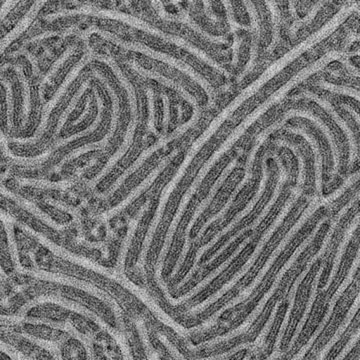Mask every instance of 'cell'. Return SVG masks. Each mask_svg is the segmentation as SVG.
Wrapping results in <instances>:
<instances>
[{
	"label": "cell",
	"mask_w": 360,
	"mask_h": 360,
	"mask_svg": "<svg viewBox=\"0 0 360 360\" xmlns=\"http://www.w3.org/2000/svg\"><path fill=\"white\" fill-rule=\"evenodd\" d=\"M92 113V104H91V98L87 99V103L85 104V108L84 111H82V115L78 116L77 120H75L71 125L73 127H77V125L82 124V123L85 122V120L89 117V115H91Z\"/></svg>",
	"instance_id": "d6986e66"
},
{
	"label": "cell",
	"mask_w": 360,
	"mask_h": 360,
	"mask_svg": "<svg viewBox=\"0 0 360 360\" xmlns=\"http://www.w3.org/2000/svg\"><path fill=\"white\" fill-rule=\"evenodd\" d=\"M96 56H97L94 53V51H87L86 53L82 56V58L78 61L77 65L70 71L68 77H66L65 79L63 80V84H61L60 86L58 87V89L56 90L54 96L51 97V101L45 104L44 110H42L41 120H40L39 125V127H37L34 136L28 137V139H13L11 141L14 142V143L22 144V146H25V144H34L35 142L39 141L40 137H41L42 134H44L47 125H49V118H51L52 110L56 108L59 101H60L61 98L65 96L66 91L70 89L72 82L77 79L79 73L82 72V70H84V66L89 65V63H91L94 58L96 59Z\"/></svg>",
	"instance_id": "3957f363"
},
{
	"label": "cell",
	"mask_w": 360,
	"mask_h": 360,
	"mask_svg": "<svg viewBox=\"0 0 360 360\" xmlns=\"http://www.w3.org/2000/svg\"><path fill=\"white\" fill-rule=\"evenodd\" d=\"M13 68L16 77L20 80L21 97H22V111H21L22 120L21 122H22V127H25L28 122V118H30V111H32V92H30V82L20 65H14Z\"/></svg>",
	"instance_id": "8fae6325"
},
{
	"label": "cell",
	"mask_w": 360,
	"mask_h": 360,
	"mask_svg": "<svg viewBox=\"0 0 360 360\" xmlns=\"http://www.w3.org/2000/svg\"><path fill=\"white\" fill-rule=\"evenodd\" d=\"M94 94H96L97 106L96 120H94V122H92L87 129L82 130V131L77 132V134L70 135V136L66 137V139H63V141H58V144H56V148H63V146H68V143H71L72 141H77V139H84L85 136H89L90 134H94V132L98 129L99 125H101V122H103L105 108H104L103 98H101L98 91L94 90Z\"/></svg>",
	"instance_id": "30bf717a"
},
{
	"label": "cell",
	"mask_w": 360,
	"mask_h": 360,
	"mask_svg": "<svg viewBox=\"0 0 360 360\" xmlns=\"http://www.w3.org/2000/svg\"><path fill=\"white\" fill-rule=\"evenodd\" d=\"M1 193L2 195L6 196L7 198H11V200L15 201V202L18 203V205H20L23 210H25L26 212H30V214L33 215V217L39 219L40 221L44 222V224L46 225H49L51 229H56V231H65L66 227L65 225L58 224V222L52 220L51 217H49V215L47 214V213L42 212V210H40L39 207H37V206L35 205L32 201L25 200V198H22V196L18 195V194L8 191V189L4 186V184H2L1 186Z\"/></svg>",
	"instance_id": "9c48e42d"
},
{
	"label": "cell",
	"mask_w": 360,
	"mask_h": 360,
	"mask_svg": "<svg viewBox=\"0 0 360 360\" xmlns=\"http://www.w3.org/2000/svg\"><path fill=\"white\" fill-rule=\"evenodd\" d=\"M44 303L60 305V307H65L66 309L77 312V314L82 315V316L91 319L92 321L96 322L97 326L103 329L104 331H106V333L110 330V326H108L103 319H99L91 310L85 309L82 305L73 302L72 300H68L65 296L56 295V293L54 295L37 296L34 300H30V302H26L25 305H22L21 309L18 310V314H25L26 312L30 311L33 307H37V305L44 304Z\"/></svg>",
	"instance_id": "277c9868"
},
{
	"label": "cell",
	"mask_w": 360,
	"mask_h": 360,
	"mask_svg": "<svg viewBox=\"0 0 360 360\" xmlns=\"http://www.w3.org/2000/svg\"><path fill=\"white\" fill-rule=\"evenodd\" d=\"M92 33H96L99 37H103V39L112 42V44L120 46V49H125V51L139 52V53L148 56V58L155 59V60L165 63V65L169 66V68H174V70H179V72L187 75V77L193 79L195 84L200 85L201 89L205 90V94H207L210 101H212V99L214 98V87L212 86V84H210L200 72H198L195 68L189 65L186 61L180 60V59L174 58V56L165 53V52L155 51V49H151V47L148 46V45L141 44V42L127 41V40H123L116 37L113 33L108 32V30H99V28L96 27V26L89 27L86 32H84V39H86Z\"/></svg>",
	"instance_id": "6da1fadb"
},
{
	"label": "cell",
	"mask_w": 360,
	"mask_h": 360,
	"mask_svg": "<svg viewBox=\"0 0 360 360\" xmlns=\"http://www.w3.org/2000/svg\"><path fill=\"white\" fill-rule=\"evenodd\" d=\"M241 1L243 2L245 8L248 9V14H250L251 32H252V34L253 37H255V40L258 41L260 35V21L257 8H255L252 0H241Z\"/></svg>",
	"instance_id": "2e32d148"
},
{
	"label": "cell",
	"mask_w": 360,
	"mask_h": 360,
	"mask_svg": "<svg viewBox=\"0 0 360 360\" xmlns=\"http://www.w3.org/2000/svg\"><path fill=\"white\" fill-rule=\"evenodd\" d=\"M56 35H58V32H46L41 33V34H37L35 35V37H32L30 40H28L27 42H37L40 41V40H44L46 39H49V37H56Z\"/></svg>",
	"instance_id": "44dd1931"
},
{
	"label": "cell",
	"mask_w": 360,
	"mask_h": 360,
	"mask_svg": "<svg viewBox=\"0 0 360 360\" xmlns=\"http://www.w3.org/2000/svg\"><path fill=\"white\" fill-rule=\"evenodd\" d=\"M148 127L153 134L158 135V129H156V108L155 92L151 89H148Z\"/></svg>",
	"instance_id": "e0dca14e"
},
{
	"label": "cell",
	"mask_w": 360,
	"mask_h": 360,
	"mask_svg": "<svg viewBox=\"0 0 360 360\" xmlns=\"http://www.w3.org/2000/svg\"><path fill=\"white\" fill-rule=\"evenodd\" d=\"M18 184L20 186H30L37 189H58V191H65L68 187L72 186V180H63V181H49L45 179H18Z\"/></svg>",
	"instance_id": "5bb4252c"
},
{
	"label": "cell",
	"mask_w": 360,
	"mask_h": 360,
	"mask_svg": "<svg viewBox=\"0 0 360 360\" xmlns=\"http://www.w3.org/2000/svg\"><path fill=\"white\" fill-rule=\"evenodd\" d=\"M80 15L94 16V18H103V20L120 21V22L124 23V25L131 26V27L136 28V30H141V32L165 40V41L167 40V33L158 30L155 26L149 25L141 18H135V16L129 15L127 13H120V11L98 8L96 6H84L78 7L77 9H65V11L49 14L45 20L52 21L60 18H73V16Z\"/></svg>",
	"instance_id": "7a4b0ae2"
},
{
	"label": "cell",
	"mask_w": 360,
	"mask_h": 360,
	"mask_svg": "<svg viewBox=\"0 0 360 360\" xmlns=\"http://www.w3.org/2000/svg\"><path fill=\"white\" fill-rule=\"evenodd\" d=\"M75 51H77V46H75V45H71V46L68 47V49L56 59V63L52 65L51 70L46 73V75H45L44 79H42L41 84H40V97H44L42 96H44V87L51 84L54 77H58L59 71H60L61 68L68 63V59L73 56Z\"/></svg>",
	"instance_id": "7c38bea8"
},
{
	"label": "cell",
	"mask_w": 360,
	"mask_h": 360,
	"mask_svg": "<svg viewBox=\"0 0 360 360\" xmlns=\"http://www.w3.org/2000/svg\"><path fill=\"white\" fill-rule=\"evenodd\" d=\"M162 103H163V118H162V129L163 135L168 134V129H169L170 122H172V101L167 94H162Z\"/></svg>",
	"instance_id": "ac0fdd59"
},
{
	"label": "cell",
	"mask_w": 360,
	"mask_h": 360,
	"mask_svg": "<svg viewBox=\"0 0 360 360\" xmlns=\"http://www.w3.org/2000/svg\"><path fill=\"white\" fill-rule=\"evenodd\" d=\"M89 80H86V82H84V84L80 85L79 89H77L75 96H73L72 98L70 99V103L66 106L65 111L61 112L60 117H59L58 120V127H56V136H58V135L60 134L63 127H65V124L66 122H68V117H70L71 113H72L75 108H77V104L79 103L82 97L84 96V92L89 89Z\"/></svg>",
	"instance_id": "4fadbf2b"
},
{
	"label": "cell",
	"mask_w": 360,
	"mask_h": 360,
	"mask_svg": "<svg viewBox=\"0 0 360 360\" xmlns=\"http://www.w3.org/2000/svg\"><path fill=\"white\" fill-rule=\"evenodd\" d=\"M94 77H96L99 82H103L104 86L106 87V90H108L111 99V108H112V110H111L110 130H108V134L104 136V139H101V141H97V146H98L99 149H103L105 148V146H108V142H110L111 139H112V137L115 136L118 122H120V97H118L115 89L111 86L108 80L106 79V78L104 77L98 70H94Z\"/></svg>",
	"instance_id": "ba28073f"
},
{
	"label": "cell",
	"mask_w": 360,
	"mask_h": 360,
	"mask_svg": "<svg viewBox=\"0 0 360 360\" xmlns=\"http://www.w3.org/2000/svg\"><path fill=\"white\" fill-rule=\"evenodd\" d=\"M130 65H131L132 70H134L135 72L139 73V75H141V77L155 80V82L162 84L163 86L174 90L179 96H181V98H184L186 103L191 104L193 108H200V104H198L196 97L193 96V94L187 90L186 87L175 82L172 78L165 77V75H161V73L155 70H146V68H142V66L135 60L131 61Z\"/></svg>",
	"instance_id": "8992f818"
},
{
	"label": "cell",
	"mask_w": 360,
	"mask_h": 360,
	"mask_svg": "<svg viewBox=\"0 0 360 360\" xmlns=\"http://www.w3.org/2000/svg\"><path fill=\"white\" fill-rule=\"evenodd\" d=\"M179 148H175L174 150H172V153H170L169 155L165 156V158L158 163V167H156L155 169H153V172L149 174L148 176L146 177V179H144L139 186L135 187L134 191L129 194V196H127V198H125L120 205H118L116 207L113 208V210H110V212L101 214V219H103V221H106V220L113 219L115 215L120 214V213L122 212L127 206L131 205L134 200H136L137 198L144 193V191H148L149 187L153 186V182H155V180L158 179V177L160 176L161 172L167 167L170 161L174 160L175 156L179 155Z\"/></svg>",
	"instance_id": "5b68a950"
},
{
	"label": "cell",
	"mask_w": 360,
	"mask_h": 360,
	"mask_svg": "<svg viewBox=\"0 0 360 360\" xmlns=\"http://www.w3.org/2000/svg\"><path fill=\"white\" fill-rule=\"evenodd\" d=\"M2 85L6 91V125L9 131L14 129V96L13 86L9 80L2 78Z\"/></svg>",
	"instance_id": "9a60e30c"
},
{
	"label": "cell",
	"mask_w": 360,
	"mask_h": 360,
	"mask_svg": "<svg viewBox=\"0 0 360 360\" xmlns=\"http://www.w3.org/2000/svg\"><path fill=\"white\" fill-rule=\"evenodd\" d=\"M222 4H224L225 11H226L227 15L233 16L234 11L233 7H232V4L231 0H221Z\"/></svg>",
	"instance_id": "7402d4cb"
},
{
	"label": "cell",
	"mask_w": 360,
	"mask_h": 360,
	"mask_svg": "<svg viewBox=\"0 0 360 360\" xmlns=\"http://www.w3.org/2000/svg\"><path fill=\"white\" fill-rule=\"evenodd\" d=\"M20 0H4L1 7V20L4 21L7 15L13 11L14 6L20 4Z\"/></svg>",
	"instance_id": "ffe728a7"
},
{
	"label": "cell",
	"mask_w": 360,
	"mask_h": 360,
	"mask_svg": "<svg viewBox=\"0 0 360 360\" xmlns=\"http://www.w3.org/2000/svg\"><path fill=\"white\" fill-rule=\"evenodd\" d=\"M49 1V0H35V1L33 2L32 6L28 9L25 15H23V18H21L20 22L14 26L13 30L7 33L6 37L2 39L1 49H1V54H4L6 49H8L9 45L13 44V41H15L18 37H20L21 35L30 28V26L32 25L35 18L39 16V11H41L42 7Z\"/></svg>",
	"instance_id": "52a82bcc"
}]
</instances>
